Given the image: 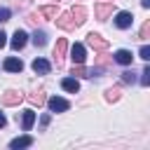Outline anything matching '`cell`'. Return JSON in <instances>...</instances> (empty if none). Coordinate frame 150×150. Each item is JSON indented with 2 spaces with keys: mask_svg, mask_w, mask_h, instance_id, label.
Listing matches in <instances>:
<instances>
[{
  "mask_svg": "<svg viewBox=\"0 0 150 150\" xmlns=\"http://www.w3.org/2000/svg\"><path fill=\"white\" fill-rule=\"evenodd\" d=\"M120 94H122V91H120L117 87H115V89H108V91H105V101H108V103H115V101H120Z\"/></svg>",
  "mask_w": 150,
  "mask_h": 150,
  "instance_id": "obj_21",
  "label": "cell"
},
{
  "mask_svg": "<svg viewBox=\"0 0 150 150\" xmlns=\"http://www.w3.org/2000/svg\"><path fill=\"white\" fill-rule=\"evenodd\" d=\"M52 2H59V0H52Z\"/></svg>",
  "mask_w": 150,
  "mask_h": 150,
  "instance_id": "obj_30",
  "label": "cell"
},
{
  "mask_svg": "<svg viewBox=\"0 0 150 150\" xmlns=\"http://www.w3.org/2000/svg\"><path fill=\"white\" fill-rule=\"evenodd\" d=\"M33 124H35V112H33V110H23V115H21V127H23V131H30Z\"/></svg>",
  "mask_w": 150,
  "mask_h": 150,
  "instance_id": "obj_15",
  "label": "cell"
},
{
  "mask_svg": "<svg viewBox=\"0 0 150 150\" xmlns=\"http://www.w3.org/2000/svg\"><path fill=\"white\" fill-rule=\"evenodd\" d=\"M5 21H9V9L0 7V23H5Z\"/></svg>",
  "mask_w": 150,
  "mask_h": 150,
  "instance_id": "obj_26",
  "label": "cell"
},
{
  "mask_svg": "<svg viewBox=\"0 0 150 150\" xmlns=\"http://www.w3.org/2000/svg\"><path fill=\"white\" fill-rule=\"evenodd\" d=\"M26 42H28V33L16 28V30H14V35H12V49H16V52H19V49H23V47H26Z\"/></svg>",
  "mask_w": 150,
  "mask_h": 150,
  "instance_id": "obj_8",
  "label": "cell"
},
{
  "mask_svg": "<svg viewBox=\"0 0 150 150\" xmlns=\"http://www.w3.org/2000/svg\"><path fill=\"white\" fill-rule=\"evenodd\" d=\"M138 38H141V40H148V38H150V21H145V23L141 26V33H138Z\"/></svg>",
  "mask_w": 150,
  "mask_h": 150,
  "instance_id": "obj_22",
  "label": "cell"
},
{
  "mask_svg": "<svg viewBox=\"0 0 150 150\" xmlns=\"http://www.w3.org/2000/svg\"><path fill=\"white\" fill-rule=\"evenodd\" d=\"M28 101H30L33 105H42L47 98H45V91H42V89H38V91H33V94L28 96Z\"/></svg>",
  "mask_w": 150,
  "mask_h": 150,
  "instance_id": "obj_17",
  "label": "cell"
},
{
  "mask_svg": "<svg viewBox=\"0 0 150 150\" xmlns=\"http://www.w3.org/2000/svg\"><path fill=\"white\" fill-rule=\"evenodd\" d=\"M131 23H134V14H131V12H117V14H115V26H117V28L124 30V28H129Z\"/></svg>",
  "mask_w": 150,
  "mask_h": 150,
  "instance_id": "obj_7",
  "label": "cell"
},
{
  "mask_svg": "<svg viewBox=\"0 0 150 150\" xmlns=\"http://www.w3.org/2000/svg\"><path fill=\"white\" fill-rule=\"evenodd\" d=\"M49 68H52V66H49V61H47V59H40V56H38V59L33 61V70H35V73H40V75H47V73H49Z\"/></svg>",
  "mask_w": 150,
  "mask_h": 150,
  "instance_id": "obj_14",
  "label": "cell"
},
{
  "mask_svg": "<svg viewBox=\"0 0 150 150\" xmlns=\"http://www.w3.org/2000/svg\"><path fill=\"white\" fill-rule=\"evenodd\" d=\"M70 14H73V19H75V23H77V26H82V23L87 21V9H84L82 5H73Z\"/></svg>",
  "mask_w": 150,
  "mask_h": 150,
  "instance_id": "obj_11",
  "label": "cell"
},
{
  "mask_svg": "<svg viewBox=\"0 0 150 150\" xmlns=\"http://www.w3.org/2000/svg\"><path fill=\"white\" fill-rule=\"evenodd\" d=\"M87 45H89L94 52H105V49H108V40H105L101 33H94V30L87 35Z\"/></svg>",
  "mask_w": 150,
  "mask_h": 150,
  "instance_id": "obj_1",
  "label": "cell"
},
{
  "mask_svg": "<svg viewBox=\"0 0 150 150\" xmlns=\"http://www.w3.org/2000/svg\"><path fill=\"white\" fill-rule=\"evenodd\" d=\"M5 124H7V120H5V115H2V112H0V129H2V127H5Z\"/></svg>",
  "mask_w": 150,
  "mask_h": 150,
  "instance_id": "obj_28",
  "label": "cell"
},
{
  "mask_svg": "<svg viewBox=\"0 0 150 150\" xmlns=\"http://www.w3.org/2000/svg\"><path fill=\"white\" fill-rule=\"evenodd\" d=\"M47 105H49L52 112H66V110L70 108V103H68L66 98H61V96H52V98L47 101Z\"/></svg>",
  "mask_w": 150,
  "mask_h": 150,
  "instance_id": "obj_6",
  "label": "cell"
},
{
  "mask_svg": "<svg viewBox=\"0 0 150 150\" xmlns=\"http://www.w3.org/2000/svg\"><path fill=\"white\" fill-rule=\"evenodd\" d=\"M112 12H115V5H112V2H98V5L94 7V14H96L98 21H105Z\"/></svg>",
  "mask_w": 150,
  "mask_h": 150,
  "instance_id": "obj_3",
  "label": "cell"
},
{
  "mask_svg": "<svg viewBox=\"0 0 150 150\" xmlns=\"http://www.w3.org/2000/svg\"><path fill=\"white\" fill-rule=\"evenodd\" d=\"M28 145H33V138H30V136H19V138H14V141L9 143V148H12V150H19V148H28Z\"/></svg>",
  "mask_w": 150,
  "mask_h": 150,
  "instance_id": "obj_16",
  "label": "cell"
},
{
  "mask_svg": "<svg viewBox=\"0 0 150 150\" xmlns=\"http://www.w3.org/2000/svg\"><path fill=\"white\" fill-rule=\"evenodd\" d=\"M56 26H59V28H63V30H75V28H77V23H75V19H73V14H70V12L59 14Z\"/></svg>",
  "mask_w": 150,
  "mask_h": 150,
  "instance_id": "obj_4",
  "label": "cell"
},
{
  "mask_svg": "<svg viewBox=\"0 0 150 150\" xmlns=\"http://www.w3.org/2000/svg\"><path fill=\"white\" fill-rule=\"evenodd\" d=\"M40 14L47 16V19H56V5H45V7H40Z\"/></svg>",
  "mask_w": 150,
  "mask_h": 150,
  "instance_id": "obj_19",
  "label": "cell"
},
{
  "mask_svg": "<svg viewBox=\"0 0 150 150\" xmlns=\"http://www.w3.org/2000/svg\"><path fill=\"white\" fill-rule=\"evenodd\" d=\"M66 52H68V40H66V38H59V40H56V45H54V63H56V68H61V66H63Z\"/></svg>",
  "mask_w": 150,
  "mask_h": 150,
  "instance_id": "obj_2",
  "label": "cell"
},
{
  "mask_svg": "<svg viewBox=\"0 0 150 150\" xmlns=\"http://www.w3.org/2000/svg\"><path fill=\"white\" fill-rule=\"evenodd\" d=\"M141 5L143 7H150V0H141Z\"/></svg>",
  "mask_w": 150,
  "mask_h": 150,
  "instance_id": "obj_29",
  "label": "cell"
},
{
  "mask_svg": "<svg viewBox=\"0 0 150 150\" xmlns=\"http://www.w3.org/2000/svg\"><path fill=\"white\" fill-rule=\"evenodd\" d=\"M70 59H73V63H84V59H87V49H84V45L75 42V45L70 47Z\"/></svg>",
  "mask_w": 150,
  "mask_h": 150,
  "instance_id": "obj_9",
  "label": "cell"
},
{
  "mask_svg": "<svg viewBox=\"0 0 150 150\" xmlns=\"http://www.w3.org/2000/svg\"><path fill=\"white\" fill-rule=\"evenodd\" d=\"M141 84H143V87H148V84H150V66H145V68H143V73H141Z\"/></svg>",
  "mask_w": 150,
  "mask_h": 150,
  "instance_id": "obj_23",
  "label": "cell"
},
{
  "mask_svg": "<svg viewBox=\"0 0 150 150\" xmlns=\"http://www.w3.org/2000/svg\"><path fill=\"white\" fill-rule=\"evenodd\" d=\"M61 87H63L66 91H70V94H77V91H80L77 77H63V80H61Z\"/></svg>",
  "mask_w": 150,
  "mask_h": 150,
  "instance_id": "obj_13",
  "label": "cell"
},
{
  "mask_svg": "<svg viewBox=\"0 0 150 150\" xmlns=\"http://www.w3.org/2000/svg\"><path fill=\"white\" fill-rule=\"evenodd\" d=\"M5 70L7 73H21L23 70V61L16 59V56H9V59H5Z\"/></svg>",
  "mask_w": 150,
  "mask_h": 150,
  "instance_id": "obj_10",
  "label": "cell"
},
{
  "mask_svg": "<svg viewBox=\"0 0 150 150\" xmlns=\"http://www.w3.org/2000/svg\"><path fill=\"white\" fill-rule=\"evenodd\" d=\"M138 56L148 61V59H150V47H148V45H143V47H141V52H138Z\"/></svg>",
  "mask_w": 150,
  "mask_h": 150,
  "instance_id": "obj_25",
  "label": "cell"
},
{
  "mask_svg": "<svg viewBox=\"0 0 150 150\" xmlns=\"http://www.w3.org/2000/svg\"><path fill=\"white\" fill-rule=\"evenodd\" d=\"M70 75H73V77H89V70H87L82 63H75L73 70H70Z\"/></svg>",
  "mask_w": 150,
  "mask_h": 150,
  "instance_id": "obj_18",
  "label": "cell"
},
{
  "mask_svg": "<svg viewBox=\"0 0 150 150\" xmlns=\"http://www.w3.org/2000/svg\"><path fill=\"white\" fill-rule=\"evenodd\" d=\"M5 45H7V35H5V33H2V30H0V49H2V47H5Z\"/></svg>",
  "mask_w": 150,
  "mask_h": 150,
  "instance_id": "obj_27",
  "label": "cell"
},
{
  "mask_svg": "<svg viewBox=\"0 0 150 150\" xmlns=\"http://www.w3.org/2000/svg\"><path fill=\"white\" fill-rule=\"evenodd\" d=\"M30 40H33V45H35V47H45V42H47V35H45L42 30H35Z\"/></svg>",
  "mask_w": 150,
  "mask_h": 150,
  "instance_id": "obj_20",
  "label": "cell"
},
{
  "mask_svg": "<svg viewBox=\"0 0 150 150\" xmlns=\"http://www.w3.org/2000/svg\"><path fill=\"white\" fill-rule=\"evenodd\" d=\"M21 101H23V94L16 91V89H7L2 94V105H19Z\"/></svg>",
  "mask_w": 150,
  "mask_h": 150,
  "instance_id": "obj_5",
  "label": "cell"
},
{
  "mask_svg": "<svg viewBox=\"0 0 150 150\" xmlns=\"http://www.w3.org/2000/svg\"><path fill=\"white\" fill-rule=\"evenodd\" d=\"M122 80H124L127 84H134V82H136V77H134L131 70H124V73H122Z\"/></svg>",
  "mask_w": 150,
  "mask_h": 150,
  "instance_id": "obj_24",
  "label": "cell"
},
{
  "mask_svg": "<svg viewBox=\"0 0 150 150\" xmlns=\"http://www.w3.org/2000/svg\"><path fill=\"white\" fill-rule=\"evenodd\" d=\"M115 61H117V63H122V66H131L134 56H131V52H129V49H117V52H115Z\"/></svg>",
  "mask_w": 150,
  "mask_h": 150,
  "instance_id": "obj_12",
  "label": "cell"
}]
</instances>
